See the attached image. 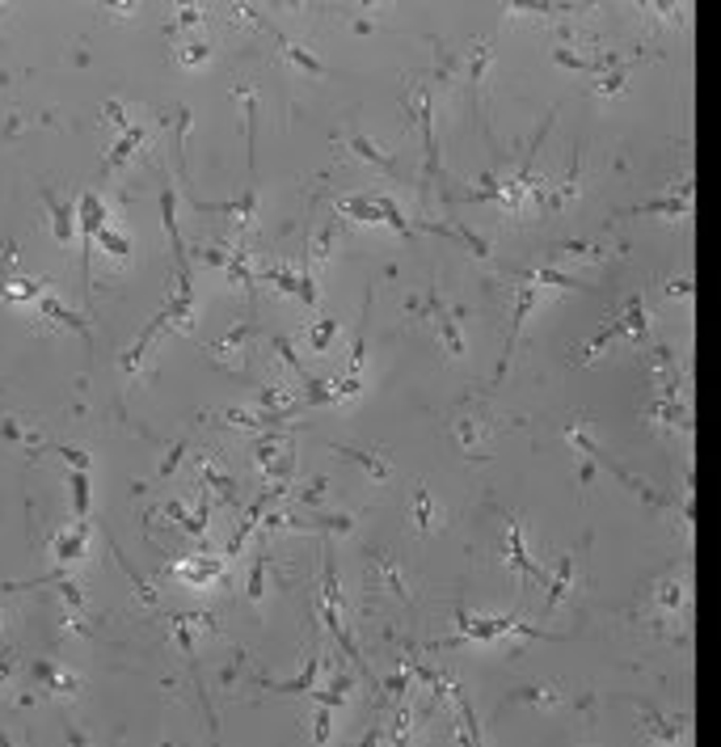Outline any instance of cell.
Wrapping results in <instances>:
<instances>
[{"instance_id": "39", "label": "cell", "mask_w": 721, "mask_h": 747, "mask_svg": "<svg viewBox=\"0 0 721 747\" xmlns=\"http://www.w3.org/2000/svg\"><path fill=\"white\" fill-rule=\"evenodd\" d=\"M253 444H258V448H253V464H258V473H262L266 464H270V461H275V456H279V448H283V444H287V435L262 431V435H258V439H253Z\"/></svg>"}, {"instance_id": "21", "label": "cell", "mask_w": 721, "mask_h": 747, "mask_svg": "<svg viewBox=\"0 0 721 747\" xmlns=\"http://www.w3.org/2000/svg\"><path fill=\"white\" fill-rule=\"evenodd\" d=\"M266 34H270V38L279 43L283 60L292 64V68H300V72H309V76H325V64L317 60L312 51H304V47H300V43H292V38H287V34H279V30H275V26H266Z\"/></svg>"}, {"instance_id": "1", "label": "cell", "mask_w": 721, "mask_h": 747, "mask_svg": "<svg viewBox=\"0 0 721 747\" xmlns=\"http://www.w3.org/2000/svg\"><path fill=\"white\" fill-rule=\"evenodd\" d=\"M456 625H460L456 638L435 642V646H427V650H443V646H460V642H494V638H506V633L557 642V633H548V629H540V625H528L523 616H472L464 604H456Z\"/></svg>"}, {"instance_id": "59", "label": "cell", "mask_w": 721, "mask_h": 747, "mask_svg": "<svg viewBox=\"0 0 721 747\" xmlns=\"http://www.w3.org/2000/svg\"><path fill=\"white\" fill-rule=\"evenodd\" d=\"M161 511H165V515H169V520H177V523H182V520H186V515H191V511H186V503H182V498H169V503H165Z\"/></svg>"}, {"instance_id": "48", "label": "cell", "mask_w": 721, "mask_h": 747, "mask_svg": "<svg viewBox=\"0 0 721 747\" xmlns=\"http://www.w3.org/2000/svg\"><path fill=\"white\" fill-rule=\"evenodd\" d=\"M115 557H118V562H123V570H127V574H131V583H135V591H140V599H144L148 608H157V587L148 583L144 574H140V570H135L131 562H127V557H123V553H118V549H115Z\"/></svg>"}, {"instance_id": "46", "label": "cell", "mask_w": 721, "mask_h": 747, "mask_svg": "<svg viewBox=\"0 0 721 747\" xmlns=\"http://www.w3.org/2000/svg\"><path fill=\"white\" fill-rule=\"evenodd\" d=\"M207 60H211V47H207L203 38L177 47V64H182V68H199V64H207Z\"/></svg>"}, {"instance_id": "54", "label": "cell", "mask_w": 721, "mask_h": 747, "mask_svg": "<svg viewBox=\"0 0 721 747\" xmlns=\"http://www.w3.org/2000/svg\"><path fill=\"white\" fill-rule=\"evenodd\" d=\"M359 389H363V380H359V376H346V380H334V389H329V402L338 405V402H346V397H354Z\"/></svg>"}, {"instance_id": "24", "label": "cell", "mask_w": 721, "mask_h": 747, "mask_svg": "<svg viewBox=\"0 0 721 747\" xmlns=\"http://www.w3.org/2000/svg\"><path fill=\"white\" fill-rule=\"evenodd\" d=\"M34 309H38V313L47 317V321H55V326H64V329H76V334H81V338H85V343H89V326H85V317H76L72 309H64V304H59L55 296H47V292H43V296L34 300Z\"/></svg>"}, {"instance_id": "22", "label": "cell", "mask_w": 721, "mask_h": 747, "mask_svg": "<svg viewBox=\"0 0 721 747\" xmlns=\"http://www.w3.org/2000/svg\"><path fill=\"white\" fill-rule=\"evenodd\" d=\"M47 211H51V233H55V245H68L76 237V208H68L64 199H55L51 191H43Z\"/></svg>"}, {"instance_id": "32", "label": "cell", "mask_w": 721, "mask_h": 747, "mask_svg": "<svg viewBox=\"0 0 721 747\" xmlns=\"http://www.w3.org/2000/svg\"><path fill=\"white\" fill-rule=\"evenodd\" d=\"M216 419H220V422H228V427H241V431H266V427H275V422H279L275 414H262V410L253 414V410H236V405L220 410Z\"/></svg>"}, {"instance_id": "28", "label": "cell", "mask_w": 721, "mask_h": 747, "mask_svg": "<svg viewBox=\"0 0 721 747\" xmlns=\"http://www.w3.org/2000/svg\"><path fill=\"white\" fill-rule=\"evenodd\" d=\"M317 675H321V658L312 655L295 680H258V684L270 688V692H312V688H317Z\"/></svg>"}, {"instance_id": "40", "label": "cell", "mask_w": 721, "mask_h": 747, "mask_svg": "<svg viewBox=\"0 0 721 747\" xmlns=\"http://www.w3.org/2000/svg\"><path fill=\"white\" fill-rule=\"evenodd\" d=\"M304 338H309V351H329L334 338H338V321H334V317H321V321H312L309 326Z\"/></svg>"}, {"instance_id": "34", "label": "cell", "mask_w": 721, "mask_h": 747, "mask_svg": "<svg viewBox=\"0 0 721 747\" xmlns=\"http://www.w3.org/2000/svg\"><path fill=\"white\" fill-rule=\"evenodd\" d=\"M413 523H418V532H435L439 528V507H435V494L427 486L413 490Z\"/></svg>"}, {"instance_id": "16", "label": "cell", "mask_w": 721, "mask_h": 747, "mask_svg": "<svg viewBox=\"0 0 721 747\" xmlns=\"http://www.w3.org/2000/svg\"><path fill=\"white\" fill-rule=\"evenodd\" d=\"M371 579H380V583L393 591L397 604H410V591H405V579H401V562L393 557V553L371 549Z\"/></svg>"}, {"instance_id": "45", "label": "cell", "mask_w": 721, "mask_h": 747, "mask_svg": "<svg viewBox=\"0 0 721 747\" xmlns=\"http://www.w3.org/2000/svg\"><path fill=\"white\" fill-rule=\"evenodd\" d=\"M334 237H338V233H334L329 225H325L321 233L312 237V245H309V250H304V262H309V267H312V262H325V258L334 254Z\"/></svg>"}, {"instance_id": "4", "label": "cell", "mask_w": 721, "mask_h": 747, "mask_svg": "<svg viewBox=\"0 0 721 747\" xmlns=\"http://www.w3.org/2000/svg\"><path fill=\"white\" fill-rule=\"evenodd\" d=\"M502 427H519V419H494L486 410H464L456 419V427H452V435H456L460 452H464L469 461H486V448H481V444H489Z\"/></svg>"}, {"instance_id": "56", "label": "cell", "mask_w": 721, "mask_h": 747, "mask_svg": "<svg viewBox=\"0 0 721 747\" xmlns=\"http://www.w3.org/2000/svg\"><path fill=\"white\" fill-rule=\"evenodd\" d=\"M199 254H203V262L207 267H220L224 270V262H228V254H233V245H203V250H199Z\"/></svg>"}, {"instance_id": "53", "label": "cell", "mask_w": 721, "mask_h": 747, "mask_svg": "<svg viewBox=\"0 0 721 747\" xmlns=\"http://www.w3.org/2000/svg\"><path fill=\"white\" fill-rule=\"evenodd\" d=\"M329 734H334V709H329V705H317V722H312V739H317V743H325Z\"/></svg>"}, {"instance_id": "7", "label": "cell", "mask_w": 721, "mask_h": 747, "mask_svg": "<svg viewBox=\"0 0 721 747\" xmlns=\"http://www.w3.org/2000/svg\"><path fill=\"white\" fill-rule=\"evenodd\" d=\"M528 309H536V284H519L515 287V317H511V329H506V343H502V359L498 368H494V376H489L486 393H494L502 385V376H506V368H511V355H515V343H519V329H523V317H528Z\"/></svg>"}, {"instance_id": "12", "label": "cell", "mask_w": 721, "mask_h": 747, "mask_svg": "<svg viewBox=\"0 0 721 747\" xmlns=\"http://www.w3.org/2000/svg\"><path fill=\"white\" fill-rule=\"evenodd\" d=\"M612 321L620 326V338H624V343H633V346H649V343H654V338H649V321H646V304H641V296L624 300Z\"/></svg>"}, {"instance_id": "10", "label": "cell", "mask_w": 721, "mask_h": 747, "mask_svg": "<svg viewBox=\"0 0 721 747\" xmlns=\"http://www.w3.org/2000/svg\"><path fill=\"white\" fill-rule=\"evenodd\" d=\"M637 709H641V726H646V734L654 739V743L675 747V743L688 739V722H683V717H666V714H658V709L646 705V701H637Z\"/></svg>"}, {"instance_id": "2", "label": "cell", "mask_w": 721, "mask_h": 747, "mask_svg": "<svg viewBox=\"0 0 721 747\" xmlns=\"http://www.w3.org/2000/svg\"><path fill=\"white\" fill-rule=\"evenodd\" d=\"M683 608H688V583L679 574H663L646 604V616H649V625H654V633H663L671 642H683V629H675Z\"/></svg>"}, {"instance_id": "50", "label": "cell", "mask_w": 721, "mask_h": 747, "mask_svg": "<svg viewBox=\"0 0 721 747\" xmlns=\"http://www.w3.org/2000/svg\"><path fill=\"white\" fill-rule=\"evenodd\" d=\"M270 346L279 351V359H283V363H287V368H292V372H295V380H304V376H309V368L300 363V355H295V346L287 343L283 334H275V338H270Z\"/></svg>"}, {"instance_id": "58", "label": "cell", "mask_w": 721, "mask_h": 747, "mask_svg": "<svg viewBox=\"0 0 721 747\" xmlns=\"http://www.w3.org/2000/svg\"><path fill=\"white\" fill-rule=\"evenodd\" d=\"M663 292H666V296H692L696 284H692V279H671V284H666Z\"/></svg>"}, {"instance_id": "44", "label": "cell", "mask_w": 721, "mask_h": 747, "mask_svg": "<svg viewBox=\"0 0 721 747\" xmlns=\"http://www.w3.org/2000/svg\"><path fill=\"white\" fill-rule=\"evenodd\" d=\"M186 452H191V444H186V439H169V452H165L161 469H157V481L174 478V473H177V464L186 461Z\"/></svg>"}, {"instance_id": "57", "label": "cell", "mask_w": 721, "mask_h": 747, "mask_svg": "<svg viewBox=\"0 0 721 747\" xmlns=\"http://www.w3.org/2000/svg\"><path fill=\"white\" fill-rule=\"evenodd\" d=\"M106 119L115 123L118 132H127V127H131V123H127V110H123V102H115V98L106 102Z\"/></svg>"}, {"instance_id": "33", "label": "cell", "mask_w": 721, "mask_h": 747, "mask_svg": "<svg viewBox=\"0 0 721 747\" xmlns=\"http://www.w3.org/2000/svg\"><path fill=\"white\" fill-rule=\"evenodd\" d=\"M250 334H253V326H250V321H236V326L228 329L224 338H216V343H211V355H216V359H224V368H228V359H236V355H241V346H245V338H250Z\"/></svg>"}, {"instance_id": "20", "label": "cell", "mask_w": 721, "mask_h": 747, "mask_svg": "<svg viewBox=\"0 0 721 747\" xmlns=\"http://www.w3.org/2000/svg\"><path fill=\"white\" fill-rule=\"evenodd\" d=\"M76 220H81V237H85V270H89V241H93V233L106 225L102 195L85 191V195H81V203H76Z\"/></svg>"}, {"instance_id": "19", "label": "cell", "mask_w": 721, "mask_h": 747, "mask_svg": "<svg viewBox=\"0 0 721 747\" xmlns=\"http://www.w3.org/2000/svg\"><path fill=\"white\" fill-rule=\"evenodd\" d=\"M329 448L338 452V456H346V461H354L363 473H368L376 486H384V481L393 478V464L384 461L380 452H368V448H351V444H329Z\"/></svg>"}, {"instance_id": "49", "label": "cell", "mask_w": 721, "mask_h": 747, "mask_svg": "<svg viewBox=\"0 0 721 747\" xmlns=\"http://www.w3.org/2000/svg\"><path fill=\"white\" fill-rule=\"evenodd\" d=\"M557 254H578V258H607L604 241H561Z\"/></svg>"}, {"instance_id": "8", "label": "cell", "mask_w": 721, "mask_h": 747, "mask_svg": "<svg viewBox=\"0 0 721 747\" xmlns=\"http://www.w3.org/2000/svg\"><path fill=\"white\" fill-rule=\"evenodd\" d=\"M692 191H696V174H683V178L675 182V195L641 203V208H629V216H666V220H683V216L692 211Z\"/></svg>"}, {"instance_id": "14", "label": "cell", "mask_w": 721, "mask_h": 747, "mask_svg": "<svg viewBox=\"0 0 721 747\" xmlns=\"http://www.w3.org/2000/svg\"><path fill=\"white\" fill-rule=\"evenodd\" d=\"M30 675L47 688V692H55V697H76L81 692V680H76L68 667H59L51 658H38V663H30Z\"/></svg>"}, {"instance_id": "51", "label": "cell", "mask_w": 721, "mask_h": 747, "mask_svg": "<svg viewBox=\"0 0 721 747\" xmlns=\"http://www.w3.org/2000/svg\"><path fill=\"white\" fill-rule=\"evenodd\" d=\"M266 570H270V562L266 557H258L250 566V583H245V596H250V604H258V599L266 596Z\"/></svg>"}, {"instance_id": "36", "label": "cell", "mask_w": 721, "mask_h": 747, "mask_svg": "<svg viewBox=\"0 0 721 747\" xmlns=\"http://www.w3.org/2000/svg\"><path fill=\"white\" fill-rule=\"evenodd\" d=\"M325 490H329V473H317V478H312L309 486H300V490L292 486L287 494H292V503H300L304 511H317V507H325V503H321Z\"/></svg>"}, {"instance_id": "47", "label": "cell", "mask_w": 721, "mask_h": 747, "mask_svg": "<svg viewBox=\"0 0 721 747\" xmlns=\"http://www.w3.org/2000/svg\"><path fill=\"white\" fill-rule=\"evenodd\" d=\"M203 17H207V13L199 9V4H186V9H177V17L169 21V26H165V34L174 38V34H182V30H194V26H199Z\"/></svg>"}, {"instance_id": "42", "label": "cell", "mask_w": 721, "mask_h": 747, "mask_svg": "<svg viewBox=\"0 0 721 747\" xmlns=\"http://www.w3.org/2000/svg\"><path fill=\"white\" fill-rule=\"evenodd\" d=\"M68 486H72L76 520H89V473H85V469H72V473H68Z\"/></svg>"}, {"instance_id": "61", "label": "cell", "mask_w": 721, "mask_h": 747, "mask_svg": "<svg viewBox=\"0 0 721 747\" xmlns=\"http://www.w3.org/2000/svg\"><path fill=\"white\" fill-rule=\"evenodd\" d=\"M0 646H4V638H0Z\"/></svg>"}, {"instance_id": "5", "label": "cell", "mask_w": 721, "mask_h": 747, "mask_svg": "<svg viewBox=\"0 0 721 747\" xmlns=\"http://www.w3.org/2000/svg\"><path fill=\"white\" fill-rule=\"evenodd\" d=\"M165 574L186 587H211V583H228V562L216 557V553H194V557L177 562V566H165Z\"/></svg>"}, {"instance_id": "17", "label": "cell", "mask_w": 721, "mask_h": 747, "mask_svg": "<svg viewBox=\"0 0 721 747\" xmlns=\"http://www.w3.org/2000/svg\"><path fill=\"white\" fill-rule=\"evenodd\" d=\"M85 549H89V520H76L68 532H55V540H51L55 566H68L76 557H85Z\"/></svg>"}, {"instance_id": "35", "label": "cell", "mask_w": 721, "mask_h": 747, "mask_svg": "<svg viewBox=\"0 0 721 747\" xmlns=\"http://www.w3.org/2000/svg\"><path fill=\"white\" fill-rule=\"evenodd\" d=\"M295 478V439H287L279 448V456L262 469V481H283V486H292Z\"/></svg>"}, {"instance_id": "27", "label": "cell", "mask_w": 721, "mask_h": 747, "mask_svg": "<svg viewBox=\"0 0 721 747\" xmlns=\"http://www.w3.org/2000/svg\"><path fill=\"white\" fill-rule=\"evenodd\" d=\"M351 684H354V675L346 672V667H338V672H334V680H325V688L317 684V688L309 692V697H312L317 705H329V709H338V705L346 701V697H351Z\"/></svg>"}, {"instance_id": "6", "label": "cell", "mask_w": 721, "mask_h": 747, "mask_svg": "<svg viewBox=\"0 0 721 747\" xmlns=\"http://www.w3.org/2000/svg\"><path fill=\"white\" fill-rule=\"evenodd\" d=\"M502 562L515 570L523 587L545 583V570H540L528 557V545H523V523H519V515H506V545H502Z\"/></svg>"}, {"instance_id": "30", "label": "cell", "mask_w": 721, "mask_h": 747, "mask_svg": "<svg viewBox=\"0 0 721 747\" xmlns=\"http://www.w3.org/2000/svg\"><path fill=\"white\" fill-rule=\"evenodd\" d=\"M334 208L351 220H363V225H380V208H376V195H342Z\"/></svg>"}, {"instance_id": "18", "label": "cell", "mask_w": 721, "mask_h": 747, "mask_svg": "<svg viewBox=\"0 0 721 747\" xmlns=\"http://www.w3.org/2000/svg\"><path fill=\"white\" fill-rule=\"evenodd\" d=\"M553 60L561 64V68H570V72H612L616 68V55H582V51H574V47H553Z\"/></svg>"}, {"instance_id": "29", "label": "cell", "mask_w": 721, "mask_h": 747, "mask_svg": "<svg viewBox=\"0 0 721 747\" xmlns=\"http://www.w3.org/2000/svg\"><path fill=\"white\" fill-rule=\"evenodd\" d=\"M346 144H351V152H354V157H363V161H368V165H376L380 174H388V178L397 174V161H393L388 152H380V149H376V144H371V140H368V135H363V132L346 135Z\"/></svg>"}, {"instance_id": "25", "label": "cell", "mask_w": 721, "mask_h": 747, "mask_svg": "<svg viewBox=\"0 0 721 747\" xmlns=\"http://www.w3.org/2000/svg\"><path fill=\"white\" fill-rule=\"evenodd\" d=\"M43 292H47L43 279H21L17 270L0 279V300H4V304H26V300H38Z\"/></svg>"}, {"instance_id": "60", "label": "cell", "mask_w": 721, "mask_h": 747, "mask_svg": "<svg viewBox=\"0 0 721 747\" xmlns=\"http://www.w3.org/2000/svg\"><path fill=\"white\" fill-rule=\"evenodd\" d=\"M380 739H388V731H384V726H371V731L363 734V739H359V743L368 747V743H380Z\"/></svg>"}, {"instance_id": "11", "label": "cell", "mask_w": 721, "mask_h": 747, "mask_svg": "<svg viewBox=\"0 0 721 747\" xmlns=\"http://www.w3.org/2000/svg\"><path fill=\"white\" fill-rule=\"evenodd\" d=\"M233 254H228V262H224V284L228 287H241L250 300H258V275H253L250 267V245H245V237H233Z\"/></svg>"}, {"instance_id": "52", "label": "cell", "mask_w": 721, "mask_h": 747, "mask_svg": "<svg viewBox=\"0 0 721 747\" xmlns=\"http://www.w3.org/2000/svg\"><path fill=\"white\" fill-rule=\"evenodd\" d=\"M410 722H413V709L397 697V717H393V731H388V739H393V743H405V739H410Z\"/></svg>"}, {"instance_id": "41", "label": "cell", "mask_w": 721, "mask_h": 747, "mask_svg": "<svg viewBox=\"0 0 721 747\" xmlns=\"http://www.w3.org/2000/svg\"><path fill=\"white\" fill-rule=\"evenodd\" d=\"M511 701H528V705H540V709H561L565 697L553 692V688H519V692H511Z\"/></svg>"}, {"instance_id": "43", "label": "cell", "mask_w": 721, "mask_h": 747, "mask_svg": "<svg viewBox=\"0 0 721 747\" xmlns=\"http://www.w3.org/2000/svg\"><path fill=\"white\" fill-rule=\"evenodd\" d=\"M262 279H270V284L279 287V292H287V296H295V292H300V270L279 267V262H275V267H266Z\"/></svg>"}, {"instance_id": "3", "label": "cell", "mask_w": 721, "mask_h": 747, "mask_svg": "<svg viewBox=\"0 0 721 747\" xmlns=\"http://www.w3.org/2000/svg\"><path fill=\"white\" fill-rule=\"evenodd\" d=\"M321 621H325V629L334 633V642L346 650V658L351 663H359V675L363 680H371V672H368V663H363V655H359V646H354V638L346 633V621H342V591H338V570H334V557L325 562V596H321Z\"/></svg>"}, {"instance_id": "55", "label": "cell", "mask_w": 721, "mask_h": 747, "mask_svg": "<svg viewBox=\"0 0 721 747\" xmlns=\"http://www.w3.org/2000/svg\"><path fill=\"white\" fill-rule=\"evenodd\" d=\"M51 448H55V456H64V461L72 464V469H85V473H89V464H93V456H89V452L68 448V444H51Z\"/></svg>"}, {"instance_id": "38", "label": "cell", "mask_w": 721, "mask_h": 747, "mask_svg": "<svg viewBox=\"0 0 721 747\" xmlns=\"http://www.w3.org/2000/svg\"><path fill=\"white\" fill-rule=\"evenodd\" d=\"M93 241H98V245H102L110 258H123V262L131 258V237H127V233H118V228H110V225L98 228V233H93Z\"/></svg>"}, {"instance_id": "9", "label": "cell", "mask_w": 721, "mask_h": 747, "mask_svg": "<svg viewBox=\"0 0 721 747\" xmlns=\"http://www.w3.org/2000/svg\"><path fill=\"white\" fill-rule=\"evenodd\" d=\"M194 464H199V486L203 490H211V498H224L228 507H241V494H236V481H233V473L224 469V464H216L211 456H194Z\"/></svg>"}, {"instance_id": "31", "label": "cell", "mask_w": 721, "mask_h": 747, "mask_svg": "<svg viewBox=\"0 0 721 747\" xmlns=\"http://www.w3.org/2000/svg\"><path fill=\"white\" fill-rule=\"evenodd\" d=\"M637 55H641V51H637ZM637 55L633 60H620L616 68H612V72L607 76H595V85H590V93H595V98H616L620 89H624V81H629V72H633V64H637Z\"/></svg>"}, {"instance_id": "37", "label": "cell", "mask_w": 721, "mask_h": 747, "mask_svg": "<svg viewBox=\"0 0 721 747\" xmlns=\"http://www.w3.org/2000/svg\"><path fill=\"white\" fill-rule=\"evenodd\" d=\"M616 338H620V326H616V321H607V326L599 329V334H595L587 346H578L574 359H578V363H595V359L607 351V343H616Z\"/></svg>"}, {"instance_id": "15", "label": "cell", "mask_w": 721, "mask_h": 747, "mask_svg": "<svg viewBox=\"0 0 721 747\" xmlns=\"http://www.w3.org/2000/svg\"><path fill=\"white\" fill-rule=\"evenodd\" d=\"M148 140V127H127V132H118V140L110 144V152H106V161H102V178H115L123 165L131 161V152L140 149Z\"/></svg>"}, {"instance_id": "23", "label": "cell", "mask_w": 721, "mask_h": 747, "mask_svg": "<svg viewBox=\"0 0 721 747\" xmlns=\"http://www.w3.org/2000/svg\"><path fill=\"white\" fill-rule=\"evenodd\" d=\"M515 275V284H548V287H570V292H582V279L578 275H565L557 267H536V270H511Z\"/></svg>"}, {"instance_id": "26", "label": "cell", "mask_w": 721, "mask_h": 747, "mask_svg": "<svg viewBox=\"0 0 721 747\" xmlns=\"http://www.w3.org/2000/svg\"><path fill=\"white\" fill-rule=\"evenodd\" d=\"M545 583H548V608H557L561 599L570 596V583H574V553H561L553 574H545Z\"/></svg>"}, {"instance_id": "13", "label": "cell", "mask_w": 721, "mask_h": 747, "mask_svg": "<svg viewBox=\"0 0 721 747\" xmlns=\"http://www.w3.org/2000/svg\"><path fill=\"white\" fill-rule=\"evenodd\" d=\"M489 55H494V43H489V38H481V43L472 47L469 68H464V93H469V106H472V115H477V123H481V127H486V119H481V76H486Z\"/></svg>"}]
</instances>
